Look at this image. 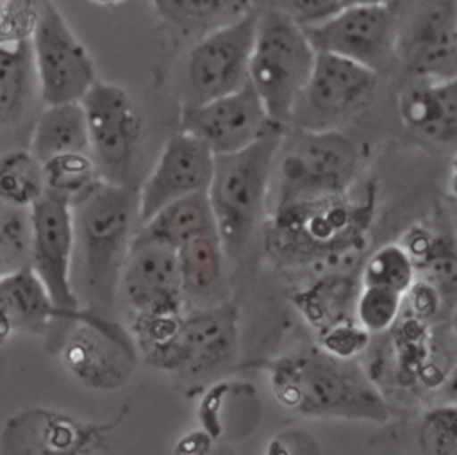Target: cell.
<instances>
[{"mask_svg": "<svg viewBox=\"0 0 457 455\" xmlns=\"http://www.w3.org/2000/svg\"><path fill=\"white\" fill-rule=\"evenodd\" d=\"M0 209H2V202H0Z\"/></svg>", "mask_w": 457, "mask_h": 455, "instance_id": "cell-41", "label": "cell"}, {"mask_svg": "<svg viewBox=\"0 0 457 455\" xmlns=\"http://www.w3.org/2000/svg\"><path fill=\"white\" fill-rule=\"evenodd\" d=\"M30 257L29 268L43 284L57 321H68L80 309L71 284L73 218L71 205L45 193L30 207Z\"/></svg>", "mask_w": 457, "mask_h": 455, "instance_id": "cell-15", "label": "cell"}, {"mask_svg": "<svg viewBox=\"0 0 457 455\" xmlns=\"http://www.w3.org/2000/svg\"><path fill=\"white\" fill-rule=\"evenodd\" d=\"M59 360L80 385L95 391L123 387L137 364L130 334L104 312L80 307L66 321Z\"/></svg>", "mask_w": 457, "mask_h": 455, "instance_id": "cell-8", "label": "cell"}, {"mask_svg": "<svg viewBox=\"0 0 457 455\" xmlns=\"http://www.w3.org/2000/svg\"><path fill=\"white\" fill-rule=\"evenodd\" d=\"M225 252L216 232L198 236L177 250L184 302L198 309L223 303L221 289L225 282Z\"/></svg>", "mask_w": 457, "mask_h": 455, "instance_id": "cell-22", "label": "cell"}, {"mask_svg": "<svg viewBox=\"0 0 457 455\" xmlns=\"http://www.w3.org/2000/svg\"><path fill=\"white\" fill-rule=\"evenodd\" d=\"M277 403L305 418L386 423V398L355 359L305 350L259 362Z\"/></svg>", "mask_w": 457, "mask_h": 455, "instance_id": "cell-3", "label": "cell"}, {"mask_svg": "<svg viewBox=\"0 0 457 455\" xmlns=\"http://www.w3.org/2000/svg\"><path fill=\"white\" fill-rule=\"evenodd\" d=\"M71 284L80 307L107 314L137 228V189L100 180L71 205Z\"/></svg>", "mask_w": 457, "mask_h": 455, "instance_id": "cell-1", "label": "cell"}, {"mask_svg": "<svg viewBox=\"0 0 457 455\" xmlns=\"http://www.w3.org/2000/svg\"><path fill=\"white\" fill-rule=\"evenodd\" d=\"M371 334L355 319L337 323L320 334V350L337 359H355L370 344Z\"/></svg>", "mask_w": 457, "mask_h": 455, "instance_id": "cell-34", "label": "cell"}, {"mask_svg": "<svg viewBox=\"0 0 457 455\" xmlns=\"http://www.w3.org/2000/svg\"><path fill=\"white\" fill-rule=\"evenodd\" d=\"M45 193L54 194L70 205L89 193L98 182V171L89 153L75 152L55 155L41 162Z\"/></svg>", "mask_w": 457, "mask_h": 455, "instance_id": "cell-28", "label": "cell"}, {"mask_svg": "<svg viewBox=\"0 0 457 455\" xmlns=\"http://www.w3.org/2000/svg\"><path fill=\"white\" fill-rule=\"evenodd\" d=\"M277 128L257 93L250 84L237 91L205 100L184 103L180 130L198 139L214 157L239 152Z\"/></svg>", "mask_w": 457, "mask_h": 455, "instance_id": "cell-16", "label": "cell"}, {"mask_svg": "<svg viewBox=\"0 0 457 455\" xmlns=\"http://www.w3.org/2000/svg\"><path fill=\"white\" fill-rule=\"evenodd\" d=\"M359 173V152L343 130H284L271 175L273 205L350 191Z\"/></svg>", "mask_w": 457, "mask_h": 455, "instance_id": "cell-7", "label": "cell"}, {"mask_svg": "<svg viewBox=\"0 0 457 455\" xmlns=\"http://www.w3.org/2000/svg\"><path fill=\"white\" fill-rule=\"evenodd\" d=\"M284 130L277 128L239 152L214 157L205 194L227 259L245 248L264 214Z\"/></svg>", "mask_w": 457, "mask_h": 455, "instance_id": "cell-5", "label": "cell"}, {"mask_svg": "<svg viewBox=\"0 0 457 455\" xmlns=\"http://www.w3.org/2000/svg\"><path fill=\"white\" fill-rule=\"evenodd\" d=\"M316 55L302 25L270 5L257 11L248 84L275 125L289 127L295 102L312 71Z\"/></svg>", "mask_w": 457, "mask_h": 455, "instance_id": "cell-6", "label": "cell"}, {"mask_svg": "<svg viewBox=\"0 0 457 455\" xmlns=\"http://www.w3.org/2000/svg\"><path fill=\"white\" fill-rule=\"evenodd\" d=\"M455 27L453 0H423L407 21L398 12V62L412 77H455Z\"/></svg>", "mask_w": 457, "mask_h": 455, "instance_id": "cell-18", "label": "cell"}, {"mask_svg": "<svg viewBox=\"0 0 457 455\" xmlns=\"http://www.w3.org/2000/svg\"><path fill=\"white\" fill-rule=\"evenodd\" d=\"M398 12L396 2L348 4L303 29L318 54L348 59L382 77L398 64Z\"/></svg>", "mask_w": 457, "mask_h": 455, "instance_id": "cell-11", "label": "cell"}, {"mask_svg": "<svg viewBox=\"0 0 457 455\" xmlns=\"http://www.w3.org/2000/svg\"><path fill=\"white\" fill-rule=\"evenodd\" d=\"M214 155L193 136L179 130L166 139L148 177L137 189V223L179 198L205 193Z\"/></svg>", "mask_w": 457, "mask_h": 455, "instance_id": "cell-17", "label": "cell"}, {"mask_svg": "<svg viewBox=\"0 0 457 455\" xmlns=\"http://www.w3.org/2000/svg\"><path fill=\"white\" fill-rule=\"evenodd\" d=\"M132 334L137 353L155 369L209 371L237 344V309L223 302L189 312L136 314Z\"/></svg>", "mask_w": 457, "mask_h": 455, "instance_id": "cell-4", "label": "cell"}, {"mask_svg": "<svg viewBox=\"0 0 457 455\" xmlns=\"http://www.w3.org/2000/svg\"><path fill=\"white\" fill-rule=\"evenodd\" d=\"M266 455H291V453H289L287 446H286L280 439H273V441H270V444H268Z\"/></svg>", "mask_w": 457, "mask_h": 455, "instance_id": "cell-38", "label": "cell"}, {"mask_svg": "<svg viewBox=\"0 0 457 455\" xmlns=\"http://www.w3.org/2000/svg\"><path fill=\"white\" fill-rule=\"evenodd\" d=\"M93 4H98V5H116V4H121L125 0H91Z\"/></svg>", "mask_w": 457, "mask_h": 455, "instance_id": "cell-39", "label": "cell"}, {"mask_svg": "<svg viewBox=\"0 0 457 455\" xmlns=\"http://www.w3.org/2000/svg\"><path fill=\"white\" fill-rule=\"evenodd\" d=\"M27 150L39 162L62 153H89L86 116L80 102L45 105L32 125Z\"/></svg>", "mask_w": 457, "mask_h": 455, "instance_id": "cell-24", "label": "cell"}, {"mask_svg": "<svg viewBox=\"0 0 457 455\" xmlns=\"http://www.w3.org/2000/svg\"><path fill=\"white\" fill-rule=\"evenodd\" d=\"M29 52L45 105L80 102L98 80L89 50L52 0H41L36 7Z\"/></svg>", "mask_w": 457, "mask_h": 455, "instance_id": "cell-9", "label": "cell"}, {"mask_svg": "<svg viewBox=\"0 0 457 455\" xmlns=\"http://www.w3.org/2000/svg\"><path fill=\"white\" fill-rule=\"evenodd\" d=\"M212 441L214 439L205 430H193L177 441L175 455H207L212 448Z\"/></svg>", "mask_w": 457, "mask_h": 455, "instance_id": "cell-37", "label": "cell"}, {"mask_svg": "<svg viewBox=\"0 0 457 455\" xmlns=\"http://www.w3.org/2000/svg\"><path fill=\"white\" fill-rule=\"evenodd\" d=\"M5 271H4V264H2V261H0V275H4Z\"/></svg>", "mask_w": 457, "mask_h": 455, "instance_id": "cell-40", "label": "cell"}, {"mask_svg": "<svg viewBox=\"0 0 457 455\" xmlns=\"http://www.w3.org/2000/svg\"><path fill=\"white\" fill-rule=\"evenodd\" d=\"M118 291L136 314L182 312L186 307L177 252L132 237Z\"/></svg>", "mask_w": 457, "mask_h": 455, "instance_id": "cell-19", "label": "cell"}, {"mask_svg": "<svg viewBox=\"0 0 457 455\" xmlns=\"http://www.w3.org/2000/svg\"><path fill=\"white\" fill-rule=\"evenodd\" d=\"M407 293L411 294L412 309L421 318L436 314L441 307V300H443L441 293L436 289V285H432L427 280H421V282L414 280V284L411 285V289Z\"/></svg>", "mask_w": 457, "mask_h": 455, "instance_id": "cell-36", "label": "cell"}, {"mask_svg": "<svg viewBox=\"0 0 457 455\" xmlns=\"http://www.w3.org/2000/svg\"><path fill=\"white\" fill-rule=\"evenodd\" d=\"M54 321L55 309L30 268L0 275V344L12 332L45 334Z\"/></svg>", "mask_w": 457, "mask_h": 455, "instance_id": "cell-21", "label": "cell"}, {"mask_svg": "<svg viewBox=\"0 0 457 455\" xmlns=\"http://www.w3.org/2000/svg\"><path fill=\"white\" fill-rule=\"evenodd\" d=\"M416 280V264L400 243L378 246L362 264L359 285H375L407 294Z\"/></svg>", "mask_w": 457, "mask_h": 455, "instance_id": "cell-30", "label": "cell"}, {"mask_svg": "<svg viewBox=\"0 0 457 455\" xmlns=\"http://www.w3.org/2000/svg\"><path fill=\"white\" fill-rule=\"evenodd\" d=\"M418 441L425 455H455L457 407L448 403L427 410L420 423Z\"/></svg>", "mask_w": 457, "mask_h": 455, "instance_id": "cell-33", "label": "cell"}, {"mask_svg": "<svg viewBox=\"0 0 457 455\" xmlns=\"http://www.w3.org/2000/svg\"><path fill=\"white\" fill-rule=\"evenodd\" d=\"M359 277L350 273H328L312 285L295 293L291 302L298 312L321 334L323 330L353 318Z\"/></svg>", "mask_w": 457, "mask_h": 455, "instance_id": "cell-25", "label": "cell"}, {"mask_svg": "<svg viewBox=\"0 0 457 455\" xmlns=\"http://www.w3.org/2000/svg\"><path fill=\"white\" fill-rule=\"evenodd\" d=\"M352 189L273 205L264 225L268 257L282 266H305L359 252L373 225L377 194L371 186L361 194Z\"/></svg>", "mask_w": 457, "mask_h": 455, "instance_id": "cell-2", "label": "cell"}, {"mask_svg": "<svg viewBox=\"0 0 457 455\" xmlns=\"http://www.w3.org/2000/svg\"><path fill=\"white\" fill-rule=\"evenodd\" d=\"M257 11L252 9L230 23L202 34L189 48L184 66V103L212 100L248 84Z\"/></svg>", "mask_w": 457, "mask_h": 455, "instance_id": "cell-14", "label": "cell"}, {"mask_svg": "<svg viewBox=\"0 0 457 455\" xmlns=\"http://www.w3.org/2000/svg\"><path fill=\"white\" fill-rule=\"evenodd\" d=\"M398 116L414 136L439 146L457 139V79L412 77L398 95Z\"/></svg>", "mask_w": 457, "mask_h": 455, "instance_id": "cell-20", "label": "cell"}, {"mask_svg": "<svg viewBox=\"0 0 457 455\" xmlns=\"http://www.w3.org/2000/svg\"><path fill=\"white\" fill-rule=\"evenodd\" d=\"M378 75L330 54H318L312 71L298 95L289 127L307 130H343L362 112L378 87Z\"/></svg>", "mask_w": 457, "mask_h": 455, "instance_id": "cell-12", "label": "cell"}, {"mask_svg": "<svg viewBox=\"0 0 457 455\" xmlns=\"http://www.w3.org/2000/svg\"><path fill=\"white\" fill-rule=\"evenodd\" d=\"M125 414L129 403L104 423L48 407H25L5 419L0 455H93L107 448L109 434L123 423Z\"/></svg>", "mask_w": 457, "mask_h": 455, "instance_id": "cell-13", "label": "cell"}, {"mask_svg": "<svg viewBox=\"0 0 457 455\" xmlns=\"http://www.w3.org/2000/svg\"><path fill=\"white\" fill-rule=\"evenodd\" d=\"M32 82L29 41L0 43V125L21 111Z\"/></svg>", "mask_w": 457, "mask_h": 455, "instance_id": "cell-29", "label": "cell"}, {"mask_svg": "<svg viewBox=\"0 0 457 455\" xmlns=\"http://www.w3.org/2000/svg\"><path fill=\"white\" fill-rule=\"evenodd\" d=\"M402 300L403 294L396 291L375 285H361L355 298L353 318L370 334L384 332L396 321Z\"/></svg>", "mask_w": 457, "mask_h": 455, "instance_id": "cell-32", "label": "cell"}, {"mask_svg": "<svg viewBox=\"0 0 457 455\" xmlns=\"http://www.w3.org/2000/svg\"><path fill=\"white\" fill-rule=\"evenodd\" d=\"M152 4L170 23L200 36L255 9L252 0H152Z\"/></svg>", "mask_w": 457, "mask_h": 455, "instance_id": "cell-26", "label": "cell"}, {"mask_svg": "<svg viewBox=\"0 0 457 455\" xmlns=\"http://www.w3.org/2000/svg\"><path fill=\"white\" fill-rule=\"evenodd\" d=\"M211 232H216V225L207 194L196 193L161 207L137 225L134 239L157 243L177 252L187 241Z\"/></svg>", "mask_w": 457, "mask_h": 455, "instance_id": "cell-23", "label": "cell"}, {"mask_svg": "<svg viewBox=\"0 0 457 455\" xmlns=\"http://www.w3.org/2000/svg\"><path fill=\"white\" fill-rule=\"evenodd\" d=\"M45 194L41 162L29 150H9L0 155V202L30 209Z\"/></svg>", "mask_w": 457, "mask_h": 455, "instance_id": "cell-27", "label": "cell"}, {"mask_svg": "<svg viewBox=\"0 0 457 455\" xmlns=\"http://www.w3.org/2000/svg\"><path fill=\"white\" fill-rule=\"evenodd\" d=\"M30 209L9 207L0 209V261L4 271L29 268L30 257Z\"/></svg>", "mask_w": 457, "mask_h": 455, "instance_id": "cell-31", "label": "cell"}, {"mask_svg": "<svg viewBox=\"0 0 457 455\" xmlns=\"http://www.w3.org/2000/svg\"><path fill=\"white\" fill-rule=\"evenodd\" d=\"M89 155L98 177L109 184L130 186V175L143 137V114L120 84L98 79L80 100Z\"/></svg>", "mask_w": 457, "mask_h": 455, "instance_id": "cell-10", "label": "cell"}, {"mask_svg": "<svg viewBox=\"0 0 457 455\" xmlns=\"http://www.w3.org/2000/svg\"><path fill=\"white\" fill-rule=\"evenodd\" d=\"M268 5L280 11L302 27H311L343 7V0H268Z\"/></svg>", "mask_w": 457, "mask_h": 455, "instance_id": "cell-35", "label": "cell"}]
</instances>
